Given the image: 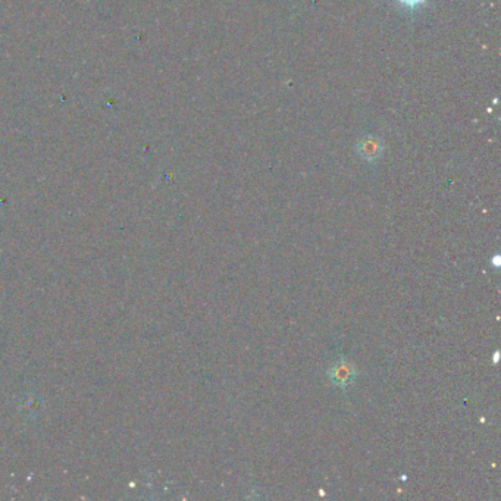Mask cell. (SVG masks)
<instances>
[{"mask_svg": "<svg viewBox=\"0 0 501 501\" xmlns=\"http://www.w3.org/2000/svg\"><path fill=\"white\" fill-rule=\"evenodd\" d=\"M326 375L334 386L345 391L357 378V369H356V366L348 359L340 357L336 363L329 367Z\"/></svg>", "mask_w": 501, "mask_h": 501, "instance_id": "1", "label": "cell"}, {"mask_svg": "<svg viewBox=\"0 0 501 501\" xmlns=\"http://www.w3.org/2000/svg\"><path fill=\"white\" fill-rule=\"evenodd\" d=\"M426 5H428V0H397L398 9L409 16H414Z\"/></svg>", "mask_w": 501, "mask_h": 501, "instance_id": "3", "label": "cell"}, {"mask_svg": "<svg viewBox=\"0 0 501 501\" xmlns=\"http://www.w3.org/2000/svg\"><path fill=\"white\" fill-rule=\"evenodd\" d=\"M356 150H357V155L364 162L375 163L382 156L383 143L379 137H376L374 134H366L359 140Z\"/></svg>", "mask_w": 501, "mask_h": 501, "instance_id": "2", "label": "cell"}]
</instances>
